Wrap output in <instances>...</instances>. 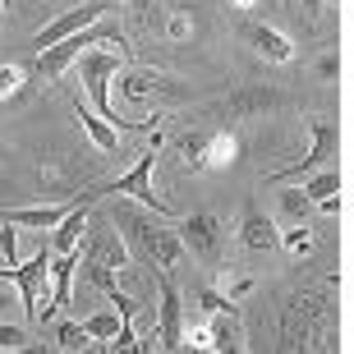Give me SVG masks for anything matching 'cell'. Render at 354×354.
Masks as SVG:
<instances>
[{
	"instance_id": "23",
	"label": "cell",
	"mask_w": 354,
	"mask_h": 354,
	"mask_svg": "<svg viewBox=\"0 0 354 354\" xmlns=\"http://www.w3.org/2000/svg\"><path fill=\"white\" fill-rule=\"evenodd\" d=\"M304 194L313 198H327V194H341V175L336 171H322V175H308V180H304Z\"/></svg>"
},
{
	"instance_id": "5",
	"label": "cell",
	"mask_w": 354,
	"mask_h": 354,
	"mask_svg": "<svg viewBox=\"0 0 354 354\" xmlns=\"http://www.w3.org/2000/svg\"><path fill=\"white\" fill-rule=\"evenodd\" d=\"M180 244L194 253L198 263L207 267H221L225 263V225L216 212H194L180 221Z\"/></svg>"
},
{
	"instance_id": "22",
	"label": "cell",
	"mask_w": 354,
	"mask_h": 354,
	"mask_svg": "<svg viewBox=\"0 0 354 354\" xmlns=\"http://www.w3.org/2000/svg\"><path fill=\"white\" fill-rule=\"evenodd\" d=\"M120 322H124L120 313H92L88 322H83V331H88L92 341H111V336L120 331Z\"/></svg>"
},
{
	"instance_id": "9",
	"label": "cell",
	"mask_w": 354,
	"mask_h": 354,
	"mask_svg": "<svg viewBox=\"0 0 354 354\" xmlns=\"http://www.w3.org/2000/svg\"><path fill=\"white\" fill-rule=\"evenodd\" d=\"M92 203H97V189H88L83 198H74L69 203V212L55 221V235H51V253H65V249H74L83 239V230H88V212H92Z\"/></svg>"
},
{
	"instance_id": "7",
	"label": "cell",
	"mask_w": 354,
	"mask_h": 354,
	"mask_svg": "<svg viewBox=\"0 0 354 354\" xmlns=\"http://www.w3.org/2000/svg\"><path fill=\"white\" fill-rule=\"evenodd\" d=\"M106 10H111L106 0H83V5H74V10H65L60 19H51L46 28H37V32H32V51H46V46H55L60 37H69V32H79V28L97 24V19H102Z\"/></svg>"
},
{
	"instance_id": "27",
	"label": "cell",
	"mask_w": 354,
	"mask_h": 354,
	"mask_svg": "<svg viewBox=\"0 0 354 354\" xmlns=\"http://www.w3.org/2000/svg\"><path fill=\"white\" fill-rule=\"evenodd\" d=\"M194 299H198V308H203V313H221V308H235V304L225 299L221 290H198Z\"/></svg>"
},
{
	"instance_id": "12",
	"label": "cell",
	"mask_w": 354,
	"mask_h": 354,
	"mask_svg": "<svg viewBox=\"0 0 354 354\" xmlns=\"http://www.w3.org/2000/svg\"><path fill=\"white\" fill-rule=\"evenodd\" d=\"M239 239H244L249 253H267V249L281 244V230H276L272 216H263V212L249 203V207H244V221H239Z\"/></svg>"
},
{
	"instance_id": "6",
	"label": "cell",
	"mask_w": 354,
	"mask_h": 354,
	"mask_svg": "<svg viewBox=\"0 0 354 354\" xmlns=\"http://www.w3.org/2000/svg\"><path fill=\"white\" fill-rule=\"evenodd\" d=\"M308 133H313V147L304 152V161H290V166H281V171H272L267 175V184H290V180H299V175H308V171H317L322 161L341 147V129L336 124H327V120H308Z\"/></svg>"
},
{
	"instance_id": "2",
	"label": "cell",
	"mask_w": 354,
	"mask_h": 354,
	"mask_svg": "<svg viewBox=\"0 0 354 354\" xmlns=\"http://www.w3.org/2000/svg\"><path fill=\"white\" fill-rule=\"evenodd\" d=\"M115 74H120V55L115 51H83L79 55V83H83V92H88V106L106 120V124H115L120 133L157 129V120H124L115 106H111V79H115Z\"/></svg>"
},
{
	"instance_id": "26",
	"label": "cell",
	"mask_w": 354,
	"mask_h": 354,
	"mask_svg": "<svg viewBox=\"0 0 354 354\" xmlns=\"http://www.w3.org/2000/svg\"><path fill=\"white\" fill-rule=\"evenodd\" d=\"M166 37H171V41H184V37H194V19H189L184 10H175L171 19H166Z\"/></svg>"
},
{
	"instance_id": "1",
	"label": "cell",
	"mask_w": 354,
	"mask_h": 354,
	"mask_svg": "<svg viewBox=\"0 0 354 354\" xmlns=\"http://www.w3.org/2000/svg\"><path fill=\"white\" fill-rule=\"evenodd\" d=\"M111 225H115V235L124 239L129 258H138L143 267H161V272H171V267L180 263V253H184L180 230L147 221L143 212H133L129 203H111Z\"/></svg>"
},
{
	"instance_id": "10",
	"label": "cell",
	"mask_w": 354,
	"mask_h": 354,
	"mask_svg": "<svg viewBox=\"0 0 354 354\" xmlns=\"http://www.w3.org/2000/svg\"><path fill=\"white\" fill-rule=\"evenodd\" d=\"M79 263H83L79 244L65 249V253H51V313L69 308V299H74V267Z\"/></svg>"
},
{
	"instance_id": "24",
	"label": "cell",
	"mask_w": 354,
	"mask_h": 354,
	"mask_svg": "<svg viewBox=\"0 0 354 354\" xmlns=\"http://www.w3.org/2000/svg\"><path fill=\"white\" fill-rule=\"evenodd\" d=\"M24 92V69L19 65H0V102H10Z\"/></svg>"
},
{
	"instance_id": "25",
	"label": "cell",
	"mask_w": 354,
	"mask_h": 354,
	"mask_svg": "<svg viewBox=\"0 0 354 354\" xmlns=\"http://www.w3.org/2000/svg\"><path fill=\"white\" fill-rule=\"evenodd\" d=\"M32 336L24 327H14V322H0V350H28Z\"/></svg>"
},
{
	"instance_id": "17",
	"label": "cell",
	"mask_w": 354,
	"mask_h": 354,
	"mask_svg": "<svg viewBox=\"0 0 354 354\" xmlns=\"http://www.w3.org/2000/svg\"><path fill=\"white\" fill-rule=\"evenodd\" d=\"M235 138H230V133L225 129H216V133H207V166L212 171H221V166H230V161H235Z\"/></svg>"
},
{
	"instance_id": "31",
	"label": "cell",
	"mask_w": 354,
	"mask_h": 354,
	"mask_svg": "<svg viewBox=\"0 0 354 354\" xmlns=\"http://www.w3.org/2000/svg\"><path fill=\"white\" fill-rule=\"evenodd\" d=\"M313 207H322V212H331V216H336V212L345 207V198H341V194H327V198H317Z\"/></svg>"
},
{
	"instance_id": "3",
	"label": "cell",
	"mask_w": 354,
	"mask_h": 354,
	"mask_svg": "<svg viewBox=\"0 0 354 354\" xmlns=\"http://www.w3.org/2000/svg\"><path fill=\"white\" fill-rule=\"evenodd\" d=\"M157 157H161V124L157 129H147V152H138V161H133L124 175H115L111 184H97V198H106V194H129V198H138L147 212H157L161 221H175V212L166 207L157 198V189H152V166H157Z\"/></svg>"
},
{
	"instance_id": "14",
	"label": "cell",
	"mask_w": 354,
	"mask_h": 354,
	"mask_svg": "<svg viewBox=\"0 0 354 354\" xmlns=\"http://www.w3.org/2000/svg\"><path fill=\"white\" fill-rule=\"evenodd\" d=\"M207 341H212V350H221V354H230V350H249V341H244V327H239V317H235V308H221V313H212V322H207Z\"/></svg>"
},
{
	"instance_id": "35",
	"label": "cell",
	"mask_w": 354,
	"mask_h": 354,
	"mask_svg": "<svg viewBox=\"0 0 354 354\" xmlns=\"http://www.w3.org/2000/svg\"><path fill=\"white\" fill-rule=\"evenodd\" d=\"M0 19H5V0H0Z\"/></svg>"
},
{
	"instance_id": "29",
	"label": "cell",
	"mask_w": 354,
	"mask_h": 354,
	"mask_svg": "<svg viewBox=\"0 0 354 354\" xmlns=\"http://www.w3.org/2000/svg\"><path fill=\"white\" fill-rule=\"evenodd\" d=\"M152 74H124V92H129V97H143V92H152Z\"/></svg>"
},
{
	"instance_id": "32",
	"label": "cell",
	"mask_w": 354,
	"mask_h": 354,
	"mask_svg": "<svg viewBox=\"0 0 354 354\" xmlns=\"http://www.w3.org/2000/svg\"><path fill=\"white\" fill-rule=\"evenodd\" d=\"M322 5H327V0H304V10H308V14H317Z\"/></svg>"
},
{
	"instance_id": "16",
	"label": "cell",
	"mask_w": 354,
	"mask_h": 354,
	"mask_svg": "<svg viewBox=\"0 0 354 354\" xmlns=\"http://www.w3.org/2000/svg\"><path fill=\"white\" fill-rule=\"evenodd\" d=\"M272 106H281V92L258 88V92H244V97H235V102H225L221 111L225 115H253V111H272Z\"/></svg>"
},
{
	"instance_id": "28",
	"label": "cell",
	"mask_w": 354,
	"mask_h": 354,
	"mask_svg": "<svg viewBox=\"0 0 354 354\" xmlns=\"http://www.w3.org/2000/svg\"><path fill=\"white\" fill-rule=\"evenodd\" d=\"M249 290H253V276H235V281L225 276V290H221V295H225V299H230V304H239V299H244V295H249Z\"/></svg>"
},
{
	"instance_id": "13",
	"label": "cell",
	"mask_w": 354,
	"mask_h": 354,
	"mask_svg": "<svg viewBox=\"0 0 354 354\" xmlns=\"http://www.w3.org/2000/svg\"><path fill=\"white\" fill-rule=\"evenodd\" d=\"M74 115H79L83 133L92 138V147H97V152H106V157H111V152H120V129H115V124H106V120L97 115L88 102H83V97H74Z\"/></svg>"
},
{
	"instance_id": "20",
	"label": "cell",
	"mask_w": 354,
	"mask_h": 354,
	"mask_svg": "<svg viewBox=\"0 0 354 354\" xmlns=\"http://www.w3.org/2000/svg\"><path fill=\"white\" fill-rule=\"evenodd\" d=\"M281 244H286L295 258H304V253H313V230H308V221H295L290 230H281Z\"/></svg>"
},
{
	"instance_id": "34",
	"label": "cell",
	"mask_w": 354,
	"mask_h": 354,
	"mask_svg": "<svg viewBox=\"0 0 354 354\" xmlns=\"http://www.w3.org/2000/svg\"><path fill=\"white\" fill-rule=\"evenodd\" d=\"M0 308H10V295H0Z\"/></svg>"
},
{
	"instance_id": "8",
	"label": "cell",
	"mask_w": 354,
	"mask_h": 354,
	"mask_svg": "<svg viewBox=\"0 0 354 354\" xmlns=\"http://www.w3.org/2000/svg\"><path fill=\"white\" fill-rule=\"evenodd\" d=\"M161 350H180L184 345V313H180V290L166 272H161V327H157Z\"/></svg>"
},
{
	"instance_id": "19",
	"label": "cell",
	"mask_w": 354,
	"mask_h": 354,
	"mask_svg": "<svg viewBox=\"0 0 354 354\" xmlns=\"http://www.w3.org/2000/svg\"><path fill=\"white\" fill-rule=\"evenodd\" d=\"M281 212H286L290 221H308L313 216V198L304 194V189H286L281 194Z\"/></svg>"
},
{
	"instance_id": "15",
	"label": "cell",
	"mask_w": 354,
	"mask_h": 354,
	"mask_svg": "<svg viewBox=\"0 0 354 354\" xmlns=\"http://www.w3.org/2000/svg\"><path fill=\"white\" fill-rule=\"evenodd\" d=\"M69 212V203H46V207H10L0 212V221L24 225V230H55V221Z\"/></svg>"
},
{
	"instance_id": "4",
	"label": "cell",
	"mask_w": 354,
	"mask_h": 354,
	"mask_svg": "<svg viewBox=\"0 0 354 354\" xmlns=\"http://www.w3.org/2000/svg\"><path fill=\"white\" fill-rule=\"evenodd\" d=\"M97 41H120L124 46V32H120V24H106V14L97 19V24L79 28V32H69V37H60L55 46H46V51H37V74L41 79H60L74 60H79L83 51H92Z\"/></svg>"
},
{
	"instance_id": "33",
	"label": "cell",
	"mask_w": 354,
	"mask_h": 354,
	"mask_svg": "<svg viewBox=\"0 0 354 354\" xmlns=\"http://www.w3.org/2000/svg\"><path fill=\"white\" fill-rule=\"evenodd\" d=\"M235 5H239V10H249V5H253V0H235Z\"/></svg>"
},
{
	"instance_id": "11",
	"label": "cell",
	"mask_w": 354,
	"mask_h": 354,
	"mask_svg": "<svg viewBox=\"0 0 354 354\" xmlns=\"http://www.w3.org/2000/svg\"><path fill=\"white\" fill-rule=\"evenodd\" d=\"M244 37H249V46L263 60H272V65H290L295 60V41L281 32V28H267V24H244Z\"/></svg>"
},
{
	"instance_id": "18",
	"label": "cell",
	"mask_w": 354,
	"mask_h": 354,
	"mask_svg": "<svg viewBox=\"0 0 354 354\" xmlns=\"http://www.w3.org/2000/svg\"><path fill=\"white\" fill-rule=\"evenodd\" d=\"M180 157H184V166H194V171H212L207 166V133H184Z\"/></svg>"
},
{
	"instance_id": "21",
	"label": "cell",
	"mask_w": 354,
	"mask_h": 354,
	"mask_svg": "<svg viewBox=\"0 0 354 354\" xmlns=\"http://www.w3.org/2000/svg\"><path fill=\"white\" fill-rule=\"evenodd\" d=\"M55 345L60 350H88L92 336L83 331V322H55Z\"/></svg>"
},
{
	"instance_id": "30",
	"label": "cell",
	"mask_w": 354,
	"mask_h": 354,
	"mask_svg": "<svg viewBox=\"0 0 354 354\" xmlns=\"http://www.w3.org/2000/svg\"><path fill=\"white\" fill-rule=\"evenodd\" d=\"M317 74H322V79H336V74H341V60H336V55H322V60H317Z\"/></svg>"
}]
</instances>
